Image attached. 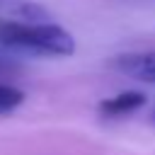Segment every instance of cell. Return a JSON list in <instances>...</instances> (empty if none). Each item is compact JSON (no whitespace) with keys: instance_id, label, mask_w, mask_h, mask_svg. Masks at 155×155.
<instances>
[{"instance_id":"cell-1","label":"cell","mask_w":155,"mask_h":155,"mask_svg":"<svg viewBox=\"0 0 155 155\" xmlns=\"http://www.w3.org/2000/svg\"><path fill=\"white\" fill-rule=\"evenodd\" d=\"M0 46L31 56H70L75 39L56 22H5L0 19Z\"/></svg>"},{"instance_id":"cell-2","label":"cell","mask_w":155,"mask_h":155,"mask_svg":"<svg viewBox=\"0 0 155 155\" xmlns=\"http://www.w3.org/2000/svg\"><path fill=\"white\" fill-rule=\"evenodd\" d=\"M0 19H5V22H51L48 10L34 0H0Z\"/></svg>"},{"instance_id":"cell-3","label":"cell","mask_w":155,"mask_h":155,"mask_svg":"<svg viewBox=\"0 0 155 155\" xmlns=\"http://www.w3.org/2000/svg\"><path fill=\"white\" fill-rule=\"evenodd\" d=\"M114 65H116L121 73H126L128 78L145 80V82H155V51L119 56V58L114 61Z\"/></svg>"},{"instance_id":"cell-4","label":"cell","mask_w":155,"mask_h":155,"mask_svg":"<svg viewBox=\"0 0 155 155\" xmlns=\"http://www.w3.org/2000/svg\"><path fill=\"white\" fill-rule=\"evenodd\" d=\"M145 104V94L143 92H119L116 97H109L104 102H99V114L102 116H126L136 109H140Z\"/></svg>"},{"instance_id":"cell-5","label":"cell","mask_w":155,"mask_h":155,"mask_svg":"<svg viewBox=\"0 0 155 155\" xmlns=\"http://www.w3.org/2000/svg\"><path fill=\"white\" fill-rule=\"evenodd\" d=\"M22 102H24V92H22V90H17V87H12V85L0 82V116H2V114L15 111Z\"/></svg>"}]
</instances>
